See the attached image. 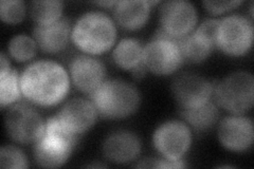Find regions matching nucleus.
Returning a JSON list of instances; mask_svg holds the SVG:
<instances>
[{"label": "nucleus", "instance_id": "obj_14", "mask_svg": "<svg viewBox=\"0 0 254 169\" xmlns=\"http://www.w3.org/2000/svg\"><path fill=\"white\" fill-rule=\"evenodd\" d=\"M58 114L67 129L78 135L89 130L99 116L91 101L81 98L67 102Z\"/></svg>", "mask_w": 254, "mask_h": 169}, {"label": "nucleus", "instance_id": "obj_21", "mask_svg": "<svg viewBox=\"0 0 254 169\" xmlns=\"http://www.w3.org/2000/svg\"><path fill=\"white\" fill-rule=\"evenodd\" d=\"M64 2L59 0L32 1L29 6L30 16L37 25H50L62 18Z\"/></svg>", "mask_w": 254, "mask_h": 169}, {"label": "nucleus", "instance_id": "obj_31", "mask_svg": "<svg viewBox=\"0 0 254 169\" xmlns=\"http://www.w3.org/2000/svg\"><path fill=\"white\" fill-rule=\"evenodd\" d=\"M250 14L253 17V2H251V5H250Z\"/></svg>", "mask_w": 254, "mask_h": 169}, {"label": "nucleus", "instance_id": "obj_2", "mask_svg": "<svg viewBox=\"0 0 254 169\" xmlns=\"http://www.w3.org/2000/svg\"><path fill=\"white\" fill-rule=\"evenodd\" d=\"M78 134L68 130L59 114L47 119L45 132L34 143L33 156L38 166L57 168L65 164L78 142Z\"/></svg>", "mask_w": 254, "mask_h": 169}, {"label": "nucleus", "instance_id": "obj_25", "mask_svg": "<svg viewBox=\"0 0 254 169\" xmlns=\"http://www.w3.org/2000/svg\"><path fill=\"white\" fill-rule=\"evenodd\" d=\"M26 16V5L21 0H2L0 2V17L9 25H16Z\"/></svg>", "mask_w": 254, "mask_h": 169}, {"label": "nucleus", "instance_id": "obj_26", "mask_svg": "<svg viewBox=\"0 0 254 169\" xmlns=\"http://www.w3.org/2000/svg\"><path fill=\"white\" fill-rule=\"evenodd\" d=\"M219 19H208L196 29V33L209 40L212 44L216 47V36H217V30L219 26Z\"/></svg>", "mask_w": 254, "mask_h": 169}, {"label": "nucleus", "instance_id": "obj_4", "mask_svg": "<svg viewBox=\"0 0 254 169\" xmlns=\"http://www.w3.org/2000/svg\"><path fill=\"white\" fill-rule=\"evenodd\" d=\"M71 38L79 50L89 55H99L107 52L115 45L116 25L104 13L88 12L73 26Z\"/></svg>", "mask_w": 254, "mask_h": 169}, {"label": "nucleus", "instance_id": "obj_30", "mask_svg": "<svg viewBox=\"0 0 254 169\" xmlns=\"http://www.w3.org/2000/svg\"><path fill=\"white\" fill-rule=\"evenodd\" d=\"M97 4H99V5H101V6H103V7H113V6H115L117 3H118V1H97L95 2Z\"/></svg>", "mask_w": 254, "mask_h": 169}, {"label": "nucleus", "instance_id": "obj_1", "mask_svg": "<svg viewBox=\"0 0 254 169\" xmlns=\"http://www.w3.org/2000/svg\"><path fill=\"white\" fill-rule=\"evenodd\" d=\"M20 87L22 95L29 102L42 107H52L67 96L70 78L60 63L38 60L22 71Z\"/></svg>", "mask_w": 254, "mask_h": 169}, {"label": "nucleus", "instance_id": "obj_28", "mask_svg": "<svg viewBox=\"0 0 254 169\" xmlns=\"http://www.w3.org/2000/svg\"><path fill=\"white\" fill-rule=\"evenodd\" d=\"M202 4L210 14L220 15L235 9V7L242 4V1L241 0H238V1H203Z\"/></svg>", "mask_w": 254, "mask_h": 169}, {"label": "nucleus", "instance_id": "obj_13", "mask_svg": "<svg viewBox=\"0 0 254 169\" xmlns=\"http://www.w3.org/2000/svg\"><path fill=\"white\" fill-rule=\"evenodd\" d=\"M70 76L79 91L90 94L105 82L106 68L90 55H77L70 62Z\"/></svg>", "mask_w": 254, "mask_h": 169}, {"label": "nucleus", "instance_id": "obj_6", "mask_svg": "<svg viewBox=\"0 0 254 169\" xmlns=\"http://www.w3.org/2000/svg\"><path fill=\"white\" fill-rule=\"evenodd\" d=\"M4 125L10 138L22 145L37 142L44 134L46 127L38 111L26 102L12 105L5 114Z\"/></svg>", "mask_w": 254, "mask_h": 169}, {"label": "nucleus", "instance_id": "obj_11", "mask_svg": "<svg viewBox=\"0 0 254 169\" xmlns=\"http://www.w3.org/2000/svg\"><path fill=\"white\" fill-rule=\"evenodd\" d=\"M161 30L175 37H185L197 23L196 7L185 0L164 2L160 7Z\"/></svg>", "mask_w": 254, "mask_h": 169}, {"label": "nucleus", "instance_id": "obj_20", "mask_svg": "<svg viewBox=\"0 0 254 169\" xmlns=\"http://www.w3.org/2000/svg\"><path fill=\"white\" fill-rule=\"evenodd\" d=\"M215 45L194 32V33L186 36L180 50L185 60L190 62H201L209 57Z\"/></svg>", "mask_w": 254, "mask_h": 169}, {"label": "nucleus", "instance_id": "obj_15", "mask_svg": "<svg viewBox=\"0 0 254 169\" xmlns=\"http://www.w3.org/2000/svg\"><path fill=\"white\" fill-rule=\"evenodd\" d=\"M141 152L138 136L126 130H120L107 136L103 144V154L116 164H127L136 160Z\"/></svg>", "mask_w": 254, "mask_h": 169}, {"label": "nucleus", "instance_id": "obj_24", "mask_svg": "<svg viewBox=\"0 0 254 169\" xmlns=\"http://www.w3.org/2000/svg\"><path fill=\"white\" fill-rule=\"evenodd\" d=\"M0 166L1 168L23 169L29 167V161L19 148L5 145L0 149Z\"/></svg>", "mask_w": 254, "mask_h": 169}, {"label": "nucleus", "instance_id": "obj_17", "mask_svg": "<svg viewBox=\"0 0 254 169\" xmlns=\"http://www.w3.org/2000/svg\"><path fill=\"white\" fill-rule=\"evenodd\" d=\"M150 13V4L144 0L118 1L114 6L116 21L123 29L134 31L145 26Z\"/></svg>", "mask_w": 254, "mask_h": 169}, {"label": "nucleus", "instance_id": "obj_19", "mask_svg": "<svg viewBox=\"0 0 254 169\" xmlns=\"http://www.w3.org/2000/svg\"><path fill=\"white\" fill-rule=\"evenodd\" d=\"M180 115L196 132L210 129L219 118V110L215 102L210 101L196 109H181Z\"/></svg>", "mask_w": 254, "mask_h": 169}, {"label": "nucleus", "instance_id": "obj_27", "mask_svg": "<svg viewBox=\"0 0 254 169\" xmlns=\"http://www.w3.org/2000/svg\"><path fill=\"white\" fill-rule=\"evenodd\" d=\"M137 167L145 168H185L187 165L181 160H168V159H150L143 160Z\"/></svg>", "mask_w": 254, "mask_h": 169}, {"label": "nucleus", "instance_id": "obj_3", "mask_svg": "<svg viewBox=\"0 0 254 169\" xmlns=\"http://www.w3.org/2000/svg\"><path fill=\"white\" fill-rule=\"evenodd\" d=\"M88 95L99 115L108 119H121L131 115L141 103L137 88L122 79L105 80Z\"/></svg>", "mask_w": 254, "mask_h": 169}, {"label": "nucleus", "instance_id": "obj_5", "mask_svg": "<svg viewBox=\"0 0 254 169\" xmlns=\"http://www.w3.org/2000/svg\"><path fill=\"white\" fill-rule=\"evenodd\" d=\"M213 96L218 107L232 114H244L253 106L254 77L249 72H234L214 85Z\"/></svg>", "mask_w": 254, "mask_h": 169}, {"label": "nucleus", "instance_id": "obj_10", "mask_svg": "<svg viewBox=\"0 0 254 169\" xmlns=\"http://www.w3.org/2000/svg\"><path fill=\"white\" fill-rule=\"evenodd\" d=\"M154 146L168 160H181L192 144L189 125L181 120H170L162 124L154 133Z\"/></svg>", "mask_w": 254, "mask_h": 169}, {"label": "nucleus", "instance_id": "obj_16", "mask_svg": "<svg viewBox=\"0 0 254 169\" xmlns=\"http://www.w3.org/2000/svg\"><path fill=\"white\" fill-rule=\"evenodd\" d=\"M71 32L72 28L70 20L62 17L50 25H37L33 29V37L43 52L55 54L67 47Z\"/></svg>", "mask_w": 254, "mask_h": 169}, {"label": "nucleus", "instance_id": "obj_23", "mask_svg": "<svg viewBox=\"0 0 254 169\" xmlns=\"http://www.w3.org/2000/svg\"><path fill=\"white\" fill-rule=\"evenodd\" d=\"M37 48L38 46L34 38L27 35H17L11 39L9 44V53L15 60L25 62L34 57Z\"/></svg>", "mask_w": 254, "mask_h": 169}, {"label": "nucleus", "instance_id": "obj_12", "mask_svg": "<svg viewBox=\"0 0 254 169\" xmlns=\"http://www.w3.org/2000/svg\"><path fill=\"white\" fill-rule=\"evenodd\" d=\"M218 139L222 146L230 151L248 150L254 139L252 120L243 114L225 117L218 126Z\"/></svg>", "mask_w": 254, "mask_h": 169}, {"label": "nucleus", "instance_id": "obj_22", "mask_svg": "<svg viewBox=\"0 0 254 169\" xmlns=\"http://www.w3.org/2000/svg\"><path fill=\"white\" fill-rule=\"evenodd\" d=\"M21 95L20 75L17 71L11 69L6 73L0 74V104L2 108L16 104Z\"/></svg>", "mask_w": 254, "mask_h": 169}, {"label": "nucleus", "instance_id": "obj_8", "mask_svg": "<svg viewBox=\"0 0 254 169\" xmlns=\"http://www.w3.org/2000/svg\"><path fill=\"white\" fill-rule=\"evenodd\" d=\"M214 85L193 72H184L174 78L172 92L181 109H196L209 103Z\"/></svg>", "mask_w": 254, "mask_h": 169}, {"label": "nucleus", "instance_id": "obj_18", "mask_svg": "<svg viewBox=\"0 0 254 169\" xmlns=\"http://www.w3.org/2000/svg\"><path fill=\"white\" fill-rule=\"evenodd\" d=\"M143 49L144 48L137 39H122L115 48L113 59L118 67L132 71L143 65Z\"/></svg>", "mask_w": 254, "mask_h": 169}, {"label": "nucleus", "instance_id": "obj_7", "mask_svg": "<svg viewBox=\"0 0 254 169\" xmlns=\"http://www.w3.org/2000/svg\"><path fill=\"white\" fill-rule=\"evenodd\" d=\"M253 43L252 22L242 15H229L221 19L217 30L216 47L230 56L247 53Z\"/></svg>", "mask_w": 254, "mask_h": 169}, {"label": "nucleus", "instance_id": "obj_29", "mask_svg": "<svg viewBox=\"0 0 254 169\" xmlns=\"http://www.w3.org/2000/svg\"><path fill=\"white\" fill-rule=\"evenodd\" d=\"M0 62H1V72H0V74H4L11 70L9 59L6 58L4 53H1V56H0Z\"/></svg>", "mask_w": 254, "mask_h": 169}, {"label": "nucleus", "instance_id": "obj_9", "mask_svg": "<svg viewBox=\"0 0 254 169\" xmlns=\"http://www.w3.org/2000/svg\"><path fill=\"white\" fill-rule=\"evenodd\" d=\"M185 58L180 48L171 40L154 38L143 49V63L157 75H170L184 63Z\"/></svg>", "mask_w": 254, "mask_h": 169}]
</instances>
